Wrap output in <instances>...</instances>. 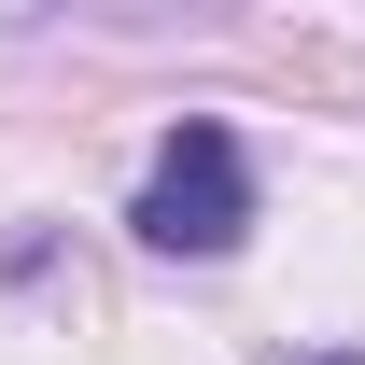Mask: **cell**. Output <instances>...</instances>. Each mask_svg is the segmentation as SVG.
Wrapping results in <instances>:
<instances>
[{
    "instance_id": "6da1fadb",
    "label": "cell",
    "mask_w": 365,
    "mask_h": 365,
    "mask_svg": "<svg viewBox=\"0 0 365 365\" xmlns=\"http://www.w3.org/2000/svg\"><path fill=\"white\" fill-rule=\"evenodd\" d=\"M127 239L140 253H182V267H225L239 239H253V155H239L225 113H182V127L155 140V169H140V197H127Z\"/></svg>"
},
{
    "instance_id": "7a4b0ae2",
    "label": "cell",
    "mask_w": 365,
    "mask_h": 365,
    "mask_svg": "<svg viewBox=\"0 0 365 365\" xmlns=\"http://www.w3.org/2000/svg\"><path fill=\"white\" fill-rule=\"evenodd\" d=\"M323 365H365V351H323Z\"/></svg>"
}]
</instances>
